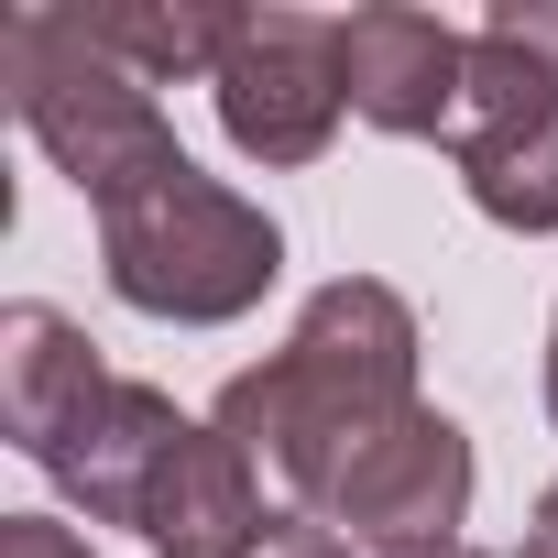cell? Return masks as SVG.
<instances>
[{
	"instance_id": "obj_1",
	"label": "cell",
	"mask_w": 558,
	"mask_h": 558,
	"mask_svg": "<svg viewBox=\"0 0 558 558\" xmlns=\"http://www.w3.org/2000/svg\"><path fill=\"white\" fill-rule=\"evenodd\" d=\"M416 405V318L395 286H373V274H340V286L307 296L296 340L263 351L252 373L219 384V438L274 460L307 504H329V482Z\"/></svg>"
},
{
	"instance_id": "obj_2",
	"label": "cell",
	"mask_w": 558,
	"mask_h": 558,
	"mask_svg": "<svg viewBox=\"0 0 558 558\" xmlns=\"http://www.w3.org/2000/svg\"><path fill=\"white\" fill-rule=\"evenodd\" d=\"M99 263L110 296L175 329H219L241 307H263V286L286 274V230H274L252 197H230L197 165H165L154 186L99 208Z\"/></svg>"
},
{
	"instance_id": "obj_3",
	"label": "cell",
	"mask_w": 558,
	"mask_h": 558,
	"mask_svg": "<svg viewBox=\"0 0 558 558\" xmlns=\"http://www.w3.org/2000/svg\"><path fill=\"white\" fill-rule=\"evenodd\" d=\"M0 88H12L23 132L56 154V175L88 208H110V197L154 186L165 165H186V143L154 110V88L132 66H110L66 12H12V23H0Z\"/></svg>"
},
{
	"instance_id": "obj_4",
	"label": "cell",
	"mask_w": 558,
	"mask_h": 558,
	"mask_svg": "<svg viewBox=\"0 0 558 558\" xmlns=\"http://www.w3.org/2000/svg\"><path fill=\"white\" fill-rule=\"evenodd\" d=\"M340 34L351 12H241L230 23V56H219V132L252 154V165H318L340 110H351V77H340Z\"/></svg>"
},
{
	"instance_id": "obj_5",
	"label": "cell",
	"mask_w": 558,
	"mask_h": 558,
	"mask_svg": "<svg viewBox=\"0 0 558 558\" xmlns=\"http://www.w3.org/2000/svg\"><path fill=\"white\" fill-rule=\"evenodd\" d=\"M460 186L504 230H558V66L471 34V99H460Z\"/></svg>"
},
{
	"instance_id": "obj_6",
	"label": "cell",
	"mask_w": 558,
	"mask_h": 558,
	"mask_svg": "<svg viewBox=\"0 0 558 558\" xmlns=\"http://www.w3.org/2000/svg\"><path fill=\"white\" fill-rule=\"evenodd\" d=\"M329 525H351V547H384V558H449L460 547V514H471V438L438 416V405H405L318 504Z\"/></svg>"
},
{
	"instance_id": "obj_7",
	"label": "cell",
	"mask_w": 558,
	"mask_h": 558,
	"mask_svg": "<svg viewBox=\"0 0 558 558\" xmlns=\"http://www.w3.org/2000/svg\"><path fill=\"white\" fill-rule=\"evenodd\" d=\"M340 77H351V110L373 132L449 143L460 99H471V34L438 23V12H405V0H373V12H351V34H340Z\"/></svg>"
},
{
	"instance_id": "obj_8",
	"label": "cell",
	"mask_w": 558,
	"mask_h": 558,
	"mask_svg": "<svg viewBox=\"0 0 558 558\" xmlns=\"http://www.w3.org/2000/svg\"><path fill=\"white\" fill-rule=\"evenodd\" d=\"M186 438V416H175V395H154V384H99L56 438H45V482L66 493V504H88L99 525H143V493H154V471H165V449Z\"/></svg>"
},
{
	"instance_id": "obj_9",
	"label": "cell",
	"mask_w": 558,
	"mask_h": 558,
	"mask_svg": "<svg viewBox=\"0 0 558 558\" xmlns=\"http://www.w3.org/2000/svg\"><path fill=\"white\" fill-rule=\"evenodd\" d=\"M263 536H274V514H263L252 449H230L219 427H186L143 493V547L154 558H252Z\"/></svg>"
},
{
	"instance_id": "obj_10",
	"label": "cell",
	"mask_w": 558,
	"mask_h": 558,
	"mask_svg": "<svg viewBox=\"0 0 558 558\" xmlns=\"http://www.w3.org/2000/svg\"><path fill=\"white\" fill-rule=\"evenodd\" d=\"M99 384H110L99 351H88L56 307H12V318H0V427H12L23 460H45V438H56Z\"/></svg>"
},
{
	"instance_id": "obj_11",
	"label": "cell",
	"mask_w": 558,
	"mask_h": 558,
	"mask_svg": "<svg viewBox=\"0 0 558 558\" xmlns=\"http://www.w3.org/2000/svg\"><path fill=\"white\" fill-rule=\"evenodd\" d=\"M66 23H77L110 66H132L143 88H175V77H219L241 12H219V0H99V12L66 0Z\"/></svg>"
},
{
	"instance_id": "obj_12",
	"label": "cell",
	"mask_w": 558,
	"mask_h": 558,
	"mask_svg": "<svg viewBox=\"0 0 558 558\" xmlns=\"http://www.w3.org/2000/svg\"><path fill=\"white\" fill-rule=\"evenodd\" d=\"M482 34L514 45V56H536V66H558V0H493Z\"/></svg>"
},
{
	"instance_id": "obj_13",
	"label": "cell",
	"mask_w": 558,
	"mask_h": 558,
	"mask_svg": "<svg viewBox=\"0 0 558 558\" xmlns=\"http://www.w3.org/2000/svg\"><path fill=\"white\" fill-rule=\"evenodd\" d=\"M252 558H351V536H340L329 514H307V504H296V514H274V536H263Z\"/></svg>"
},
{
	"instance_id": "obj_14",
	"label": "cell",
	"mask_w": 558,
	"mask_h": 558,
	"mask_svg": "<svg viewBox=\"0 0 558 558\" xmlns=\"http://www.w3.org/2000/svg\"><path fill=\"white\" fill-rule=\"evenodd\" d=\"M0 558H88V536H66L56 514H0Z\"/></svg>"
},
{
	"instance_id": "obj_15",
	"label": "cell",
	"mask_w": 558,
	"mask_h": 558,
	"mask_svg": "<svg viewBox=\"0 0 558 558\" xmlns=\"http://www.w3.org/2000/svg\"><path fill=\"white\" fill-rule=\"evenodd\" d=\"M514 558H558V482L536 493V525H525V547H514Z\"/></svg>"
},
{
	"instance_id": "obj_16",
	"label": "cell",
	"mask_w": 558,
	"mask_h": 558,
	"mask_svg": "<svg viewBox=\"0 0 558 558\" xmlns=\"http://www.w3.org/2000/svg\"><path fill=\"white\" fill-rule=\"evenodd\" d=\"M547 416H558V318H547Z\"/></svg>"
},
{
	"instance_id": "obj_17",
	"label": "cell",
	"mask_w": 558,
	"mask_h": 558,
	"mask_svg": "<svg viewBox=\"0 0 558 558\" xmlns=\"http://www.w3.org/2000/svg\"><path fill=\"white\" fill-rule=\"evenodd\" d=\"M449 558H482V547H449Z\"/></svg>"
}]
</instances>
